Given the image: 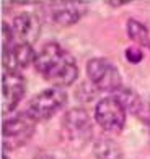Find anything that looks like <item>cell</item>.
I'll use <instances>...</instances> for the list:
<instances>
[{
  "mask_svg": "<svg viewBox=\"0 0 150 159\" xmlns=\"http://www.w3.org/2000/svg\"><path fill=\"white\" fill-rule=\"evenodd\" d=\"M87 73L98 89L101 91H118L121 88V73L108 59H91L87 63Z\"/></svg>",
  "mask_w": 150,
  "mask_h": 159,
  "instance_id": "5",
  "label": "cell"
},
{
  "mask_svg": "<svg viewBox=\"0 0 150 159\" xmlns=\"http://www.w3.org/2000/svg\"><path fill=\"white\" fill-rule=\"evenodd\" d=\"M67 94L65 91L51 88V89H42L39 94H36L28 104L26 114L33 120H44L49 119L65 104Z\"/></svg>",
  "mask_w": 150,
  "mask_h": 159,
  "instance_id": "3",
  "label": "cell"
},
{
  "mask_svg": "<svg viewBox=\"0 0 150 159\" xmlns=\"http://www.w3.org/2000/svg\"><path fill=\"white\" fill-rule=\"evenodd\" d=\"M26 91L25 78L20 73L5 71L2 78V112L8 114L17 107Z\"/></svg>",
  "mask_w": 150,
  "mask_h": 159,
  "instance_id": "7",
  "label": "cell"
},
{
  "mask_svg": "<svg viewBox=\"0 0 150 159\" xmlns=\"http://www.w3.org/2000/svg\"><path fill=\"white\" fill-rule=\"evenodd\" d=\"M114 96L121 101V104L124 106L126 111H129V112H132L135 115L140 114L144 99H142L134 89H131V88H119L118 91H114Z\"/></svg>",
  "mask_w": 150,
  "mask_h": 159,
  "instance_id": "12",
  "label": "cell"
},
{
  "mask_svg": "<svg viewBox=\"0 0 150 159\" xmlns=\"http://www.w3.org/2000/svg\"><path fill=\"white\" fill-rule=\"evenodd\" d=\"M93 153L96 159H123V149L109 138H99L93 146Z\"/></svg>",
  "mask_w": 150,
  "mask_h": 159,
  "instance_id": "11",
  "label": "cell"
},
{
  "mask_svg": "<svg viewBox=\"0 0 150 159\" xmlns=\"http://www.w3.org/2000/svg\"><path fill=\"white\" fill-rule=\"evenodd\" d=\"M127 34H129V38L132 41L140 42V44L150 47L148 31H147V28L142 25L140 21H137V20H129V21H127Z\"/></svg>",
  "mask_w": 150,
  "mask_h": 159,
  "instance_id": "13",
  "label": "cell"
},
{
  "mask_svg": "<svg viewBox=\"0 0 150 159\" xmlns=\"http://www.w3.org/2000/svg\"><path fill=\"white\" fill-rule=\"evenodd\" d=\"M13 46V31L10 30L8 23H2V52H7V50H10Z\"/></svg>",
  "mask_w": 150,
  "mask_h": 159,
  "instance_id": "14",
  "label": "cell"
},
{
  "mask_svg": "<svg viewBox=\"0 0 150 159\" xmlns=\"http://www.w3.org/2000/svg\"><path fill=\"white\" fill-rule=\"evenodd\" d=\"M2 159H8V156H7V154L3 153V156H2Z\"/></svg>",
  "mask_w": 150,
  "mask_h": 159,
  "instance_id": "16",
  "label": "cell"
},
{
  "mask_svg": "<svg viewBox=\"0 0 150 159\" xmlns=\"http://www.w3.org/2000/svg\"><path fill=\"white\" fill-rule=\"evenodd\" d=\"M34 67L46 81L57 86L72 84L78 76V67L74 55L62 49L57 42H49L39 50Z\"/></svg>",
  "mask_w": 150,
  "mask_h": 159,
  "instance_id": "1",
  "label": "cell"
},
{
  "mask_svg": "<svg viewBox=\"0 0 150 159\" xmlns=\"http://www.w3.org/2000/svg\"><path fill=\"white\" fill-rule=\"evenodd\" d=\"M85 8H87V5L82 3H54L49 7L52 21L60 26H70L77 23L83 15Z\"/></svg>",
  "mask_w": 150,
  "mask_h": 159,
  "instance_id": "10",
  "label": "cell"
},
{
  "mask_svg": "<svg viewBox=\"0 0 150 159\" xmlns=\"http://www.w3.org/2000/svg\"><path fill=\"white\" fill-rule=\"evenodd\" d=\"M126 59L131 63H139L144 59V54H142V50L137 49V47H129V49H126Z\"/></svg>",
  "mask_w": 150,
  "mask_h": 159,
  "instance_id": "15",
  "label": "cell"
},
{
  "mask_svg": "<svg viewBox=\"0 0 150 159\" xmlns=\"http://www.w3.org/2000/svg\"><path fill=\"white\" fill-rule=\"evenodd\" d=\"M2 60L5 71L18 73L20 68H25L33 60H36V55H34V49L31 47V44L20 42V44L13 46L10 50L2 52Z\"/></svg>",
  "mask_w": 150,
  "mask_h": 159,
  "instance_id": "8",
  "label": "cell"
},
{
  "mask_svg": "<svg viewBox=\"0 0 150 159\" xmlns=\"http://www.w3.org/2000/svg\"><path fill=\"white\" fill-rule=\"evenodd\" d=\"M95 119L106 132H121L126 124V109L116 96H106L96 104Z\"/></svg>",
  "mask_w": 150,
  "mask_h": 159,
  "instance_id": "4",
  "label": "cell"
},
{
  "mask_svg": "<svg viewBox=\"0 0 150 159\" xmlns=\"http://www.w3.org/2000/svg\"><path fill=\"white\" fill-rule=\"evenodd\" d=\"M13 33L21 39L25 44H33L36 42L41 33V23L38 16L31 11H23L15 16L13 20Z\"/></svg>",
  "mask_w": 150,
  "mask_h": 159,
  "instance_id": "9",
  "label": "cell"
},
{
  "mask_svg": "<svg viewBox=\"0 0 150 159\" xmlns=\"http://www.w3.org/2000/svg\"><path fill=\"white\" fill-rule=\"evenodd\" d=\"M62 128L70 143L83 144L91 136V120L85 109H70L62 119Z\"/></svg>",
  "mask_w": 150,
  "mask_h": 159,
  "instance_id": "6",
  "label": "cell"
},
{
  "mask_svg": "<svg viewBox=\"0 0 150 159\" xmlns=\"http://www.w3.org/2000/svg\"><path fill=\"white\" fill-rule=\"evenodd\" d=\"M34 133V120L28 114H18L17 117L3 122L2 138L5 149H17L28 143Z\"/></svg>",
  "mask_w": 150,
  "mask_h": 159,
  "instance_id": "2",
  "label": "cell"
}]
</instances>
